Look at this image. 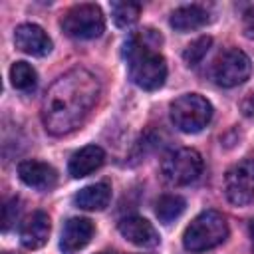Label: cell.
<instances>
[{"label": "cell", "mask_w": 254, "mask_h": 254, "mask_svg": "<svg viewBox=\"0 0 254 254\" xmlns=\"http://www.w3.org/2000/svg\"><path fill=\"white\" fill-rule=\"evenodd\" d=\"M242 113L246 117H254V93H248L242 101Z\"/></svg>", "instance_id": "cell-23"}, {"label": "cell", "mask_w": 254, "mask_h": 254, "mask_svg": "<svg viewBox=\"0 0 254 254\" xmlns=\"http://www.w3.org/2000/svg\"><path fill=\"white\" fill-rule=\"evenodd\" d=\"M228 236L226 218L218 210H202L185 228L183 246L189 252H204L222 244Z\"/></svg>", "instance_id": "cell-3"}, {"label": "cell", "mask_w": 254, "mask_h": 254, "mask_svg": "<svg viewBox=\"0 0 254 254\" xmlns=\"http://www.w3.org/2000/svg\"><path fill=\"white\" fill-rule=\"evenodd\" d=\"M62 30L73 40H93L105 30V16L95 4H77L62 16Z\"/></svg>", "instance_id": "cell-6"}, {"label": "cell", "mask_w": 254, "mask_h": 254, "mask_svg": "<svg viewBox=\"0 0 254 254\" xmlns=\"http://www.w3.org/2000/svg\"><path fill=\"white\" fill-rule=\"evenodd\" d=\"M210 46H212V38H210V36H200V38L192 40V42L185 48L183 60H185L189 65H196V64L206 56V52H208Z\"/></svg>", "instance_id": "cell-20"}, {"label": "cell", "mask_w": 254, "mask_h": 254, "mask_svg": "<svg viewBox=\"0 0 254 254\" xmlns=\"http://www.w3.org/2000/svg\"><path fill=\"white\" fill-rule=\"evenodd\" d=\"M18 177L22 179L24 185L36 189V190H50L58 183V173L52 165L42 163V161H20L18 163Z\"/></svg>", "instance_id": "cell-11"}, {"label": "cell", "mask_w": 254, "mask_h": 254, "mask_svg": "<svg viewBox=\"0 0 254 254\" xmlns=\"http://www.w3.org/2000/svg\"><path fill=\"white\" fill-rule=\"evenodd\" d=\"M187 208V200L179 194H163L155 204V214L161 222H173Z\"/></svg>", "instance_id": "cell-17"}, {"label": "cell", "mask_w": 254, "mask_h": 254, "mask_svg": "<svg viewBox=\"0 0 254 254\" xmlns=\"http://www.w3.org/2000/svg\"><path fill=\"white\" fill-rule=\"evenodd\" d=\"M212 119V105L198 93H185L171 103V121L183 133H198Z\"/></svg>", "instance_id": "cell-4"}, {"label": "cell", "mask_w": 254, "mask_h": 254, "mask_svg": "<svg viewBox=\"0 0 254 254\" xmlns=\"http://www.w3.org/2000/svg\"><path fill=\"white\" fill-rule=\"evenodd\" d=\"M50 216L44 210H36L20 224V242L28 250L42 248L50 238Z\"/></svg>", "instance_id": "cell-12"}, {"label": "cell", "mask_w": 254, "mask_h": 254, "mask_svg": "<svg viewBox=\"0 0 254 254\" xmlns=\"http://www.w3.org/2000/svg\"><path fill=\"white\" fill-rule=\"evenodd\" d=\"M14 44L20 52L36 58H44L52 52V40L38 24H20L14 32Z\"/></svg>", "instance_id": "cell-9"}, {"label": "cell", "mask_w": 254, "mask_h": 254, "mask_svg": "<svg viewBox=\"0 0 254 254\" xmlns=\"http://www.w3.org/2000/svg\"><path fill=\"white\" fill-rule=\"evenodd\" d=\"M99 97L97 77L83 69L73 67L60 75L48 89L42 103V121L48 133L60 137L79 127Z\"/></svg>", "instance_id": "cell-1"}, {"label": "cell", "mask_w": 254, "mask_h": 254, "mask_svg": "<svg viewBox=\"0 0 254 254\" xmlns=\"http://www.w3.org/2000/svg\"><path fill=\"white\" fill-rule=\"evenodd\" d=\"M250 238H252V250H254V220L250 224Z\"/></svg>", "instance_id": "cell-24"}, {"label": "cell", "mask_w": 254, "mask_h": 254, "mask_svg": "<svg viewBox=\"0 0 254 254\" xmlns=\"http://www.w3.org/2000/svg\"><path fill=\"white\" fill-rule=\"evenodd\" d=\"M105 161V153L97 145H85L79 151H75L67 163V171L73 179H81L97 171Z\"/></svg>", "instance_id": "cell-14"}, {"label": "cell", "mask_w": 254, "mask_h": 254, "mask_svg": "<svg viewBox=\"0 0 254 254\" xmlns=\"http://www.w3.org/2000/svg\"><path fill=\"white\" fill-rule=\"evenodd\" d=\"M93 222L83 216H73L64 224L62 238H60V248L64 254H75L81 248H85L93 236Z\"/></svg>", "instance_id": "cell-10"}, {"label": "cell", "mask_w": 254, "mask_h": 254, "mask_svg": "<svg viewBox=\"0 0 254 254\" xmlns=\"http://www.w3.org/2000/svg\"><path fill=\"white\" fill-rule=\"evenodd\" d=\"M161 36L147 28L139 34L129 36V40L123 46V56L127 62L129 77L131 81L147 91H155L163 87L167 79V64L165 58L159 54Z\"/></svg>", "instance_id": "cell-2"}, {"label": "cell", "mask_w": 254, "mask_h": 254, "mask_svg": "<svg viewBox=\"0 0 254 254\" xmlns=\"http://www.w3.org/2000/svg\"><path fill=\"white\" fill-rule=\"evenodd\" d=\"M141 6L135 2H111V18L119 28H129L139 20Z\"/></svg>", "instance_id": "cell-19"}, {"label": "cell", "mask_w": 254, "mask_h": 254, "mask_svg": "<svg viewBox=\"0 0 254 254\" xmlns=\"http://www.w3.org/2000/svg\"><path fill=\"white\" fill-rule=\"evenodd\" d=\"M111 200V187L107 183H95L75 192L73 202L83 210H103Z\"/></svg>", "instance_id": "cell-15"}, {"label": "cell", "mask_w": 254, "mask_h": 254, "mask_svg": "<svg viewBox=\"0 0 254 254\" xmlns=\"http://www.w3.org/2000/svg\"><path fill=\"white\" fill-rule=\"evenodd\" d=\"M119 232L121 236L141 248H153L159 244V232L155 230V226L143 218V216H127L119 222Z\"/></svg>", "instance_id": "cell-13"}, {"label": "cell", "mask_w": 254, "mask_h": 254, "mask_svg": "<svg viewBox=\"0 0 254 254\" xmlns=\"http://www.w3.org/2000/svg\"><path fill=\"white\" fill-rule=\"evenodd\" d=\"M20 214V202L18 198H10L2 208V230H8Z\"/></svg>", "instance_id": "cell-21"}, {"label": "cell", "mask_w": 254, "mask_h": 254, "mask_svg": "<svg viewBox=\"0 0 254 254\" xmlns=\"http://www.w3.org/2000/svg\"><path fill=\"white\" fill-rule=\"evenodd\" d=\"M171 26L177 32H192L202 28L208 22V12L202 6L190 4V6H181L171 14Z\"/></svg>", "instance_id": "cell-16"}, {"label": "cell", "mask_w": 254, "mask_h": 254, "mask_svg": "<svg viewBox=\"0 0 254 254\" xmlns=\"http://www.w3.org/2000/svg\"><path fill=\"white\" fill-rule=\"evenodd\" d=\"M224 192L236 206H244L254 200V159H242L226 171Z\"/></svg>", "instance_id": "cell-8"}, {"label": "cell", "mask_w": 254, "mask_h": 254, "mask_svg": "<svg viewBox=\"0 0 254 254\" xmlns=\"http://www.w3.org/2000/svg\"><path fill=\"white\" fill-rule=\"evenodd\" d=\"M99 254H111V252H99Z\"/></svg>", "instance_id": "cell-25"}, {"label": "cell", "mask_w": 254, "mask_h": 254, "mask_svg": "<svg viewBox=\"0 0 254 254\" xmlns=\"http://www.w3.org/2000/svg\"><path fill=\"white\" fill-rule=\"evenodd\" d=\"M10 81L20 91H32L38 83V73L28 62H16L10 67Z\"/></svg>", "instance_id": "cell-18"}, {"label": "cell", "mask_w": 254, "mask_h": 254, "mask_svg": "<svg viewBox=\"0 0 254 254\" xmlns=\"http://www.w3.org/2000/svg\"><path fill=\"white\" fill-rule=\"evenodd\" d=\"M202 173V157L198 151L181 147L165 155L161 163V175L171 187H185L194 183Z\"/></svg>", "instance_id": "cell-5"}, {"label": "cell", "mask_w": 254, "mask_h": 254, "mask_svg": "<svg viewBox=\"0 0 254 254\" xmlns=\"http://www.w3.org/2000/svg\"><path fill=\"white\" fill-rule=\"evenodd\" d=\"M250 71H252L250 58L242 50L230 48L214 60L210 67V77L220 87H236L250 77Z\"/></svg>", "instance_id": "cell-7"}, {"label": "cell", "mask_w": 254, "mask_h": 254, "mask_svg": "<svg viewBox=\"0 0 254 254\" xmlns=\"http://www.w3.org/2000/svg\"><path fill=\"white\" fill-rule=\"evenodd\" d=\"M242 28L246 38H250L254 42V6H250L244 14H242Z\"/></svg>", "instance_id": "cell-22"}]
</instances>
